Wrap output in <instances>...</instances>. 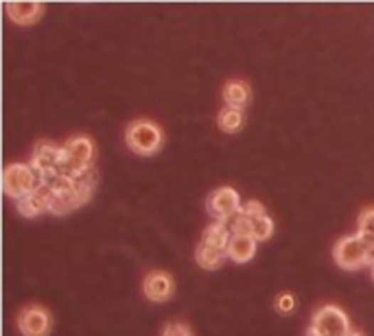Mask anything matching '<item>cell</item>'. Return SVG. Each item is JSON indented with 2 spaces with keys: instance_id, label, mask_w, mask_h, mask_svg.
I'll return each mask as SVG.
<instances>
[{
  "instance_id": "obj_1",
  "label": "cell",
  "mask_w": 374,
  "mask_h": 336,
  "mask_svg": "<svg viewBox=\"0 0 374 336\" xmlns=\"http://www.w3.org/2000/svg\"><path fill=\"white\" fill-rule=\"evenodd\" d=\"M97 188V173L90 170L83 177H68L60 175L48 186V212L55 217H64V214L75 212L77 207L85 205Z\"/></svg>"
},
{
  "instance_id": "obj_2",
  "label": "cell",
  "mask_w": 374,
  "mask_h": 336,
  "mask_svg": "<svg viewBox=\"0 0 374 336\" xmlns=\"http://www.w3.org/2000/svg\"><path fill=\"white\" fill-rule=\"evenodd\" d=\"M125 144H127L129 151L136 153V156L149 158V156H156V153L162 148L164 131H162V127L158 125V122L140 118V120H134L127 125Z\"/></svg>"
},
{
  "instance_id": "obj_3",
  "label": "cell",
  "mask_w": 374,
  "mask_h": 336,
  "mask_svg": "<svg viewBox=\"0 0 374 336\" xmlns=\"http://www.w3.org/2000/svg\"><path fill=\"white\" fill-rule=\"evenodd\" d=\"M97 156V148H95V140L88 136H75L64 144V168L62 175L68 177H83L88 175L92 168Z\"/></svg>"
},
{
  "instance_id": "obj_4",
  "label": "cell",
  "mask_w": 374,
  "mask_h": 336,
  "mask_svg": "<svg viewBox=\"0 0 374 336\" xmlns=\"http://www.w3.org/2000/svg\"><path fill=\"white\" fill-rule=\"evenodd\" d=\"M351 332L348 315L335 303H324L313 313L306 336H348Z\"/></svg>"
},
{
  "instance_id": "obj_5",
  "label": "cell",
  "mask_w": 374,
  "mask_h": 336,
  "mask_svg": "<svg viewBox=\"0 0 374 336\" xmlns=\"http://www.w3.org/2000/svg\"><path fill=\"white\" fill-rule=\"evenodd\" d=\"M370 251H372V242L359 234H353V236H343L337 240L335 249H333V260L343 271H359L368 266Z\"/></svg>"
},
{
  "instance_id": "obj_6",
  "label": "cell",
  "mask_w": 374,
  "mask_h": 336,
  "mask_svg": "<svg viewBox=\"0 0 374 336\" xmlns=\"http://www.w3.org/2000/svg\"><path fill=\"white\" fill-rule=\"evenodd\" d=\"M3 188H5L7 197H11L14 201H20L26 195H31V193H36L44 186H42V181H40V177H38V173L33 170L31 164L16 162V164L5 166Z\"/></svg>"
},
{
  "instance_id": "obj_7",
  "label": "cell",
  "mask_w": 374,
  "mask_h": 336,
  "mask_svg": "<svg viewBox=\"0 0 374 336\" xmlns=\"http://www.w3.org/2000/svg\"><path fill=\"white\" fill-rule=\"evenodd\" d=\"M31 166L38 173L42 186L48 188L50 183L62 175L64 168V146H57L53 142H40L33 148Z\"/></svg>"
},
{
  "instance_id": "obj_8",
  "label": "cell",
  "mask_w": 374,
  "mask_h": 336,
  "mask_svg": "<svg viewBox=\"0 0 374 336\" xmlns=\"http://www.w3.org/2000/svg\"><path fill=\"white\" fill-rule=\"evenodd\" d=\"M206 205H208V212L213 214V219L219 223H230L243 210L241 195L230 186H221L213 190Z\"/></svg>"
},
{
  "instance_id": "obj_9",
  "label": "cell",
  "mask_w": 374,
  "mask_h": 336,
  "mask_svg": "<svg viewBox=\"0 0 374 336\" xmlns=\"http://www.w3.org/2000/svg\"><path fill=\"white\" fill-rule=\"evenodd\" d=\"M53 327V317L44 305H26L18 313V330L22 336H48Z\"/></svg>"
},
{
  "instance_id": "obj_10",
  "label": "cell",
  "mask_w": 374,
  "mask_h": 336,
  "mask_svg": "<svg viewBox=\"0 0 374 336\" xmlns=\"http://www.w3.org/2000/svg\"><path fill=\"white\" fill-rule=\"evenodd\" d=\"M173 291H176V282L166 271H151L145 275V280H142V293L154 303H164L166 299H171Z\"/></svg>"
},
{
  "instance_id": "obj_11",
  "label": "cell",
  "mask_w": 374,
  "mask_h": 336,
  "mask_svg": "<svg viewBox=\"0 0 374 336\" xmlns=\"http://www.w3.org/2000/svg\"><path fill=\"white\" fill-rule=\"evenodd\" d=\"M16 210L24 219H38L44 212H48V188H40L24 199L16 201Z\"/></svg>"
},
{
  "instance_id": "obj_12",
  "label": "cell",
  "mask_w": 374,
  "mask_h": 336,
  "mask_svg": "<svg viewBox=\"0 0 374 336\" xmlns=\"http://www.w3.org/2000/svg\"><path fill=\"white\" fill-rule=\"evenodd\" d=\"M5 11H7L11 22L26 26V24H33L42 18L44 5L42 3H7Z\"/></svg>"
},
{
  "instance_id": "obj_13",
  "label": "cell",
  "mask_w": 374,
  "mask_h": 336,
  "mask_svg": "<svg viewBox=\"0 0 374 336\" xmlns=\"http://www.w3.org/2000/svg\"><path fill=\"white\" fill-rule=\"evenodd\" d=\"M225 254H228V260H233L237 264H245L256 256V240L252 236L233 234V238H230V242H228Z\"/></svg>"
},
{
  "instance_id": "obj_14",
  "label": "cell",
  "mask_w": 374,
  "mask_h": 336,
  "mask_svg": "<svg viewBox=\"0 0 374 336\" xmlns=\"http://www.w3.org/2000/svg\"><path fill=\"white\" fill-rule=\"evenodd\" d=\"M233 238V232H230V225L228 223H210L204 234H201V240L199 244H204V247H210V249H217V251H225L228 249V242Z\"/></svg>"
},
{
  "instance_id": "obj_15",
  "label": "cell",
  "mask_w": 374,
  "mask_h": 336,
  "mask_svg": "<svg viewBox=\"0 0 374 336\" xmlns=\"http://www.w3.org/2000/svg\"><path fill=\"white\" fill-rule=\"evenodd\" d=\"M252 99V92H250V85L241 79H235V81H228L225 87H223V101H225V107H235V109H241L250 103Z\"/></svg>"
},
{
  "instance_id": "obj_16",
  "label": "cell",
  "mask_w": 374,
  "mask_h": 336,
  "mask_svg": "<svg viewBox=\"0 0 374 336\" xmlns=\"http://www.w3.org/2000/svg\"><path fill=\"white\" fill-rule=\"evenodd\" d=\"M225 258H228L225 251H217V249L204 247V244H197L195 249V262L206 271H217L225 262Z\"/></svg>"
},
{
  "instance_id": "obj_17",
  "label": "cell",
  "mask_w": 374,
  "mask_h": 336,
  "mask_svg": "<svg viewBox=\"0 0 374 336\" xmlns=\"http://www.w3.org/2000/svg\"><path fill=\"white\" fill-rule=\"evenodd\" d=\"M217 125L223 134H239L243 127V112L235 107H223L217 116Z\"/></svg>"
},
{
  "instance_id": "obj_18",
  "label": "cell",
  "mask_w": 374,
  "mask_h": 336,
  "mask_svg": "<svg viewBox=\"0 0 374 336\" xmlns=\"http://www.w3.org/2000/svg\"><path fill=\"white\" fill-rule=\"evenodd\" d=\"M252 223V238L256 242H263L269 240L274 234V221L269 217H261V219H250Z\"/></svg>"
},
{
  "instance_id": "obj_19",
  "label": "cell",
  "mask_w": 374,
  "mask_h": 336,
  "mask_svg": "<svg viewBox=\"0 0 374 336\" xmlns=\"http://www.w3.org/2000/svg\"><path fill=\"white\" fill-rule=\"evenodd\" d=\"M357 234L365 240H374V207H365L357 219Z\"/></svg>"
},
{
  "instance_id": "obj_20",
  "label": "cell",
  "mask_w": 374,
  "mask_h": 336,
  "mask_svg": "<svg viewBox=\"0 0 374 336\" xmlns=\"http://www.w3.org/2000/svg\"><path fill=\"white\" fill-rule=\"evenodd\" d=\"M160 336H195L191 325L184 323V321H171L162 327V334Z\"/></svg>"
},
{
  "instance_id": "obj_21",
  "label": "cell",
  "mask_w": 374,
  "mask_h": 336,
  "mask_svg": "<svg viewBox=\"0 0 374 336\" xmlns=\"http://www.w3.org/2000/svg\"><path fill=\"white\" fill-rule=\"evenodd\" d=\"M296 303L298 301H296V297L292 293H282V295L276 297V310L282 313V315H289V313L296 310Z\"/></svg>"
},
{
  "instance_id": "obj_22",
  "label": "cell",
  "mask_w": 374,
  "mask_h": 336,
  "mask_svg": "<svg viewBox=\"0 0 374 336\" xmlns=\"http://www.w3.org/2000/svg\"><path fill=\"white\" fill-rule=\"evenodd\" d=\"M243 214H245L247 219H261V217H267L265 205H263L261 201H256V199L245 201V205H243Z\"/></svg>"
},
{
  "instance_id": "obj_23",
  "label": "cell",
  "mask_w": 374,
  "mask_h": 336,
  "mask_svg": "<svg viewBox=\"0 0 374 336\" xmlns=\"http://www.w3.org/2000/svg\"><path fill=\"white\" fill-rule=\"evenodd\" d=\"M368 269H370V278L374 280V247L370 251V262H368Z\"/></svg>"
},
{
  "instance_id": "obj_24",
  "label": "cell",
  "mask_w": 374,
  "mask_h": 336,
  "mask_svg": "<svg viewBox=\"0 0 374 336\" xmlns=\"http://www.w3.org/2000/svg\"><path fill=\"white\" fill-rule=\"evenodd\" d=\"M348 336H363V334H359V332H351Z\"/></svg>"
},
{
  "instance_id": "obj_25",
  "label": "cell",
  "mask_w": 374,
  "mask_h": 336,
  "mask_svg": "<svg viewBox=\"0 0 374 336\" xmlns=\"http://www.w3.org/2000/svg\"><path fill=\"white\" fill-rule=\"evenodd\" d=\"M372 247H374V240H372Z\"/></svg>"
}]
</instances>
